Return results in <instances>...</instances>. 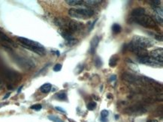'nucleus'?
<instances>
[{
  "mask_svg": "<svg viewBox=\"0 0 163 122\" xmlns=\"http://www.w3.org/2000/svg\"><path fill=\"white\" fill-rule=\"evenodd\" d=\"M155 38H156V40H158V41H162V35H159V34H158V35H154Z\"/></svg>",
  "mask_w": 163,
  "mask_h": 122,
  "instance_id": "473e14b6",
  "label": "nucleus"
},
{
  "mask_svg": "<svg viewBox=\"0 0 163 122\" xmlns=\"http://www.w3.org/2000/svg\"><path fill=\"white\" fill-rule=\"evenodd\" d=\"M8 103H7V102H5V103H0V107H4V106L7 105Z\"/></svg>",
  "mask_w": 163,
  "mask_h": 122,
  "instance_id": "e433bc0d",
  "label": "nucleus"
},
{
  "mask_svg": "<svg viewBox=\"0 0 163 122\" xmlns=\"http://www.w3.org/2000/svg\"><path fill=\"white\" fill-rule=\"evenodd\" d=\"M51 88H52V85L50 83H45V84L42 85L41 86L40 91L44 94H47V93H49L51 91Z\"/></svg>",
  "mask_w": 163,
  "mask_h": 122,
  "instance_id": "2eb2a0df",
  "label": "nucleus"
},
{
  "mask_svg": "<svg viewBox=\"0 0 163 122\" xmlns=\"http://www.w3.org/2000/svg\"><path fill=\"white\" fill-rule=\"evenodd\" d=\"M107 97H108V99H111V98H112V95H110V94H109V95H108V96H107Z\"/></svg>",
  "mask_w": 163,
  "mask_h": 122,
  "instance_id": "4c0bfd02",
  "label": "nucleus"
},
{
  "mask_svg": "<svg viewBox=\"0 0 163 122\" xmlns=\"http://www.w3.org/2000/svg\"><path fill=\"white\" fill-rule=\"evenodd\" d=\"M47 118H48L49 120L52 121H54V122H65V121H63L62 119L59 118V117L56 116V115H48V116H47Z\"/></svg>",
  "mask_w": 163,
  "mask_h": 122,
  "instance_id": "b1692460",
  "label": "nucleus"
},
{
  "mask_svg": "<svg viewBox=\"0 0 163 122\" xmlns=\"http://www.w3.org/2000/svg\"><path fill=\"white\" fill-rule=\"evenodd\" d=\"M56 26L59 27V29H64L68 32L71 34L81 31L83 29V24L81 22L69 20L66 17H58L54 20Z\"/></svg>",
  "mask_w": 163,
  "mask_h": 122,
  "instance_id": "f257e3e1",
  "label": "nucleus"
},
{
  "mask_svg": "<svg viewBox=\"0 0 163 122\" xmlns=\"http://www.w3.org/2000/svg\"><path fill=\"white\" fill-rule=\"evenodd\" d=\"M109 115V112L107 109H104L101 112L100 121L102 122H108V116Z\"/></svg>",
  "mask_w": 163,
  "mask_h": 122,
  "instance_id": "f3484780",
  "label": "nucleus"
},
{
  "mask_svg": "<svg viewBox=\"0 0 163 122\" xmlns=\"http://www.w3.org/2000/svg\"><path fill=\"white\" fill-rule=\"evenodd\" d=\"M102 1L101 0H87L85 1L86 4L89 6H96V5H99Z\"/></svg>",
  "mask_w": 163,
  "mask_h": 122,
  "instance_id": "aec40b11",
  "label": "nucleus"
},
{
  "mask_svg": "<svg viewBox=\"0 0 163 122\" xmlns=\"http://www.w3.org/2000/svg\"><path fill=\"white\" fill-rule=\"evenodd\" d=\"M96 106H97V104H96L95 102L91 101L90 102V103H87V109L90 110V111H92V110H94L95 108H96Z\"/></svg>",
  "mask_w": 163,
  "mask_h": 122,
  "instance_id": "393cba45",
  "label": "nucleus"
},
{
  "mask_svg": "<svg viewBox=\"0 0 163 122\" xmlns=\"http://www.w3.org/2000/svg\"><path fill=\"white\" fill-rule=\"evenodd\" d=\"M18 40L24 48L31 50L39 55H44L46 54V50L41 43L23 37H18Z\"/></svg>",
  "mask_w": 163,
  "mask_h": 122,
  "instance_id": "f03ea898",
  "label": "nucleus"
},
{
  "mask_svg": "<svg viewBox=\"0 0 163 122\" xmlns=\"http://www.w3.org/2000/svg\"><path fill=\"white\" fill-rule=\"evenodd\" d=\"M132 20H133L134 22H135L137 24L143 26L144 28H149V29H153L156 27V23L154 21V19L152 18L150 16L144 14L140 17H132Z\"/></svg>",
  "mask_w": 163,
  "mask_h": 122,
  "instance_id": "20e7f679",
  "label": "nucleus"
},
{
  "mask_svg": "<svg viewBox=\"0 0 163 122\" xmlns=\"http://www.w3.org/2000/svg\"><path fill=\"white\" fill-rule=\"evenodd\" d=\"M68 121H69L70 122H76V121H72L71 119H69V118H68Z\"/></svg>",
  "mask_w": 163,
  "mask_h": 122,
  "instance_id": "a19ab883",
  "label": "nucleus"
},
{
  "mask_svg": "<svg viewBox=\"0 0 163 122\" xmlns=\"http://www.w3.org/2000/svg\"><path fill=\"white\" fill-rule=\"evenodd\" d=\"M147 122H158V121H156V120H150V121H148Z\"/></svg>",
  "mask_w": 163,
  "mask_h": 122,
  "instance_id": "58836bf2",
  "label": "nucleus"
},
{
  "mask_svg": "<svg viewBox=\"0 0 163 122\" xmlns=\"http://www.w3.org/2000/svg\"><path fill=\"white\" fill-rule=\"evenodd\" d=\"M138 62L140 64L150 66L153 67H162V62H160L159 61L155 60L154 59L151 58L150 56H146L144 58H140L138 59Z\"/></svg>",
  "mask_w": 163,
  "mask_h": 122,
  "instance_id": "0eeeda50",
  "label": "nucleus"
},
{
  "mask_svg": "<svg viewBox=\"0 0 163 122\" xmlns=\"http://www.w3.org/2000/svg\"><path fill=\"white\" fill-rule=\"evenodd\" d=\"M0 43L8 49H11V46H15V43L8 36H7L4 32L0 30Z\"/></svg>",
  "mask_w": 163,
  "mask_h": 122,
  "instance_id": "1a4fd4ad",
  "label": "nucleus"
},
{
  "mask_svg": "<svg viewBox=\"0 0 163 122\" xmlns=\"http://www.w3.org/2000/svg\"><path fill=\"white\" fill-rule=\"evenodd\" d=\"M99 41H100V38L99 36H95L92 38L90 41V53L91 54L95 53V51L98 47Z\"/></svg>",
  "mask_w": 163,
  "mask_h": 122,
  "instance_id": "9b49d317",
  "label": "nucleus"
},
{
  "mask_svg": "<svg viewBox=\"0 0 163 122\" xmlns=\"http://www.w3.org/2000/svg\"><path fill=\"white\" fill-rule=\"evenodd\" d=\"M127 111L128 112V113L130 114H143L144 112H146V109L143 107H138V106H135L132 107L131 108H128L127 109Z\"/></svg>",
  "mask_w": 163,
  "mask_h": 122,
  "instance_id": "f8f14e48",
  "label": "nucleus"
},
{
  "mask_svg": "<svg viewBox=\"0 0 163 122\" xmlns=\"http://www.w3.org/2000/svg\"><path fill=\"white\" fill-rule=\"evenodd\" d=\"M148 2H150V5H152V6H159L160 5V1L159 0H152V1H148Z\"/></svg>",
  "mask_w": 163,
  "mask_h": 122,
  "instance_id": "bb28decb",
  "label": "nucleus"
},
{
  "mask_svg": "<svg viewBox=\"0 0 163 122\" xmlns=\"http://www.w3.org/2000/svg\"><path fill=\"white\" fill-rule=\"evenodd\" d=\"M4 87V80L2 79V78L0 76V90L2 89Z\"/></svg>",
  "mask_w": 163,
  "mask_h": 122,
  "instance_id": "2f4dec72",
  "label": "nucleus"
},
{
  "mask_svg": "<svg viewBox=\"0 0 163 122\" xmlns=\"http://www.w3.org/2000/svg\"><path fill=\"white\" fill-rule=\"evenodd\" d=\"M155 18H156V20H154V21L155 22H156V20L157 21V22H159V23H162V17H159L158 15H155Z\"/></svg>",
  "mask_w": 163,
  "mask_h": 122,
  "instance_id": "c85d7f7f",
  "label": "nucleus"
},
{
  "mask_svg": "<svg viewBox=\"0 0 163 122\" xmlns=\"http://www.w3.org/2000/svg\"><path fill=\"white\" fill-rule=\"evenodd\" d=\"M93 14L94 11L90 8H71L68 11V15L77 19H90Z\"/></svg>",
  "mask_w": 163,
  "mask_h": 122,
  "instance_id": "7ed1b4c3",
  "label": "nucleus"
},
{
  "mask_svg": "<svg viewBox=\"0 0 163 122\" xmlns=\"http://www.w3.org/2000/svg\"><path fill=\"white\" fill-rule=\"evenodd\" d=\"M96 21H97V20H95V21H94L93 22H92V24L90 26V29H89V31H91V30L92 29H93V27H94V25H95V22H96Z\"/></svg>",
  "mask_w": 163,
  "mask_h": 122,
  "instance_id": "72a5a7b5",
  "label": "nucleus"
},
{
  "mask_svg": "<svg viewBox=\"0 0 163 122\" xmlns=\"http://www.w3.org/2000/svg\"><path fill=\"white\" fill-rule=\"evenodd\" d=\"M54 53L57 55V56H59V55H60V53H59V50H55V51H54Z\"/></svg>",
  "mask_w": 163,
  "mask_h": 122,
  "instance_id": "c9c22d12",
  "label": "nucleus"
},
{
  "mask_svg": "<svg viewBox=\"0 0 163 122\" xmlns=\"http://www.w3.org/2000/svg\"><path fill=\"white\" fill-rule=\"evenodd\" d=\"M62 67H63V66H62L61 64H56L54 67V71H56V72H59V71H61Z\"/></svg>",
  "mask_w": 163,
  "mask_h": 122,
  "instance_id": "cd10ccee",
  "label": "nucleus"
},
{
  "mask_svg": "<svg viewBox=\"0 0 163 122\" xmlns=\"http://www.w3.org/2000/svg\"><path fill=\"white\" fill-rule=\"evenodd\" d=\"M153 8V10L156 12V15H158L159 17H163V11L161 8H159V6H152Z\"/></svg>",
  "mask_w": 163,
  "mask_h": 122,
  "instance_id": "412c9836",
  "label": "nucleus"
},
{
  "mask_svg": "<svg viewBox=\"0 0 163 122\" xmlns=\"http://www.w3.org/2000/svg\"><path fill=\"white\" fill-rule=\"evenodd\" d=\"M112 31L114 34H119V33L121 32L122 31V28L121 26H120L117 23H114V24L112 26Z\"/></svg>",
  "mask_w": 163,
  "mask_h": 122,
  "instance_id": "5701e85b",
  "label": "nucleus"
},
{
  "mask_svg": "<svg viewBox=\"0 0 163 122\" xmlns=\"http://www.w3.org/2000/svg\"><path fill=\"white\" fill-rule=\"evenodd\" d=\"M22 88H23V86H20V88H19V89H18V93L20 92V91H21V89H22Z\"/></svg>",
  "mask_w": 163,
  "mask_h": 122,
  "instance_id": "ea45409f",
  "label": "nucleus"
},
{
  "mask_svg": "<svg viewBox=\"0 0 163 122\" xmlns=\"http://www.w3.org/2000/svg\"><path fill=\"white\" fill-rule=\"evenodd\" d=\"M56 97L59 100H67V94L65 91H61L56 95Z\"/></svg>",
  "mask_w": 163,
  "mask_h": 122,
  "instance_id": "a211bd4d",
  "label": "nucleus"
},
{
  "mask_svg": "<svg viewBox=\"0 0 163 122\" xmlns=\"http://www.w3.org/2000/svg\"><path fill=\"white\" fill-rule=\"evenodd\" d=\"M118 60H119V57L117 55H113L111 57L109 60V66L111 67H116L117 65Z\"/></svg>",
  "mask_w": 163,
  "mask_h": 122,
  "instance_id": "dca6fc26",
  "label": "nucleus"
},
{
  "mask_svg": "<svg viewBox=\"0 0 163 122\" xmlns=\"http://www.w3.org/2000/svg\"><path fill=\"white\" fill-rule=\"evenodd\" d=\"M55 109L57 111H59V112H62V113H64V114H66V110L64 109L63 108H62V107H55Z\"/></svg>",
  "mask_w": 163,
  "mask_h": 122,
  "instance_id": "c756f323",
  "label": "nucleus"
},
{
  "mask_svg": "<svg viewBox=\"0 0 163 122\" xmlns=\"http://www.w3.org/2000/svg\"><path fill=\"white\" fill-rule=\"evenodd\" d=\"M130 43L133 45V46L140 47V48L143 49L152 47L153 44H154L153 41H151L150 39L146 38V37L140 36V35H135V36H133Z\"/></svg>",
  "mask_w": 163,
  "mask_h": 122,
  "instance_id": "39448f33",
  "label": "nucleus"
},
{
  "mask_svg": "<svg viewBox=\"0 0 163 122\" xmlns=\"http://www.w3.org/2000/svg\"><path fill=\"white\" fill-rule=\"evenodd\" d=\"M66 2L71 6H76V5H82L83 1L82 0H66Z\"/></svg>",
  "mask_w": 163,
  "mask_h": 122,
  "instance_id": "6ab92c4d",
  "label": "nucleus"
},
{
  "mask_svg": "<svg viewBox=\"0 0 163 122\" xmlns=\"http://www.w3.org/2000/svg\"><path fill=\"white\" fill-rule=\"evenodd\" d=\"M12 59L18 66L25 70H31L33 67H35V65L32 60L30 59H26L24 57L20 56V55L14 54L12 55Z\"/></svg>",
  "mask_w": 163,
  "mask_h": 122,
  "instance_id": "423d86ee",
  "label": "nucleus"
},
{
  "mask_svg": "<svg viewBox=\"0 0 163 122\" xmlns=\"http://www.w3.org/2000/svg\"><path fill=\"white\" fill-rule=\"evenodd\" d=\"M151 58L154 59L155 60L162 62L163 60V50L162 48H158L151 51L150 53Z\"/></svg>",
  "mask_w": 163,
  "mask_h": 122,
  "instance_id": "9d476101",
  "label": "nucleus"
},
{
  "mask_svg": "<svg viewBox=\"0 0 163 122\" xmlns=\"http://www.w3.org/2000/svg\"><path fill=\"white\" fill-rule=\"evenodd\" d=\"M94 65H95V67H98V68H99V67H101L102 66L103 62L102 61V59H101L100 57L99 56L95 57V59H94Z\"/></svg>",
  "mask_w": 163,
  "mask_h": 122,
  "instance_id": "4be33fe9",
  "label": "nucleus"
},
{
  "mask_svg": "<svg viewBox=\"0 0 163 122\" xmlns=\"http://www.w3.org/2000/svg\"><path fill=\"white\" fill-rule=\"evenodd\" d=\"M30 109L35 110V111H39V110L42 109V106L41 104H35V105H32V107H30Z\"/></svg>",
  "mask_w": 163,
  "mask_h": 122,
  "instance_id": "a878e982",
  "label": "nucleus"
},
{
  "mask_svg": "<svg viewBox=\"0 0 163 122\" xmlns=\"http://www.w3.org/2000/svg\"><path fill=\"white\" fill-rule=\"evenodd\" d=\"M145 14V9L144 8H136L133 9L131 13V15L132 17H140L141 15Z\"/></svg>",
  "mask_w": 163,
  "mask_h": 122,
  "instance_id": "4468645a",
  "label": "nucleus"
},
{
  "mask_svg": "<svg viewBox=\"0 0 163 122\" xmlns=\"http://www.w3.org/2000/svg\"><path fill=\"white\" fill-rule=\"evenodd\" d=\"M136 78H137L136 75L128 74V73L123 74V76H122V79H124V80L126 81V82H128V83H132V84H135V83Z\"/></svg>",
  "mask_w": 163,
  "mask_h": 122,
  "instance_id": "ddd939ff",
  "label": "nucleus"
},
{
  "mask_svg": "<svg viewBox=\"0 0 163 122\" xmlns=\"http://www.w3.org/2000/svg\"><path fill=\"white\" fill-rule=\"evenodd\" d=\"M10 95H11V93L10 92L7 93V94H6V95H5V96L3 97V98H2V99H3V100H6L7 98L9 97V96H10Z\"/></svg>",
  "mask_w": 163,
  "mask_h": 122,
  "instance_id": "f704fd0d",
  "label": "nucleus"
},
{
  "mask_svg": "<svg viewBox=\"0 0 163 122\" xmlns=\"http://www.w3.org/2000/svg\"><path fill=\"white\" fill-rule=\"evenodd\" d=\"M128 50L132 52L133 53L135 54L137 56L140 58H144V57L148 56V52L146 49L140 48V47H138V46H135L132 45L131 43L128 44Z\"/></svg>",
  "mask_w": 163,
  "mask_h": 122,
  "instance_id": "6e6552de",
  "label": "nucleus"
},
{
  "mask_svg": "<svg viewBox=\"0 0 163 122\" xmlns=\"http://www.w3.org/2000/svg\"><path fill=\"white\" fill-rule=\"evenodd\" d=\"M116 79V75H111V76H110L109 79L108 80L110 81V82H114V81H115Z\"/></svg>",
  "mask_w": 163,
  "mask_h": 122,
  "instance_id": "7c9ffc66",
  "label": "nucleus"
}]
</instances>
